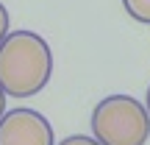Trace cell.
<instances>
[{
  "label": "cell",
  "mask_w": 150,
  "mask_h": 145,
  "mask_svg": "<svg viewBox=\"0 0 150 145\" xmlns=\"http://www.w3.org/2000/svg\"><path fill=\"white\" fill-rule=\"evenodd\" d=\"M122 9L128 11L131 20L150 25V0H122Z\"/></svg>",
  "instance_id": "277c9868"
},
{
  "label": "cell",
  "mask_w": 150,
  "mask_h": 145,
  "mask_svg": "<svg viewBox=\"0 0 150 145\" xmlns=\"http://www.w3.org/2000/svg\"><path fill=\"white\" fill-rule=\"evenodd\" d=\"M56 145H100V142L95 137H86V134H72V137H67V140H61Z\"/></svg>",
  "instance_id": "5b68a950"
},
{
  "label": "cell",
  "mask_w": 150,
  "mask_h": 145,
  "mask_svg": "<svg viewBox=\"0 0 150 145\" xmlns=\"http://www.w3.org/2000/svg\"><path fill=\"white\" fill-rule=\"evenodd\" d=\"M8 22H11V20H8V9L0 3V42H3V36L8 34Z\"/></svg>",
  "instance_id": "8992f818"
},
{
  "label": "cell",
  "mask_w": 150,
  "mask_h": 145,
  "mask_svg": "<svg viewBox=\"0 0 150 145\" xmlns=\"http://www.w3.org/2000/svg\"><path fill=\"white\" fill-rule=\"evenodd\" d=\"M145 109H147V114H150V86H147V98H145Z\"/></svg>",
  "instance_id": "ba28073f"
},
{
  "label": "cell",
  "mask_w": 150,
  "mask_h": 145,
  "mask_svg": "<svg viewBox=\"0 0 150 145\" xmlns=\"http://www.w3.org/2000/svg\"><path fill=\"white\" fill-rule=\"evenodd\" d=\"M50 120L36 109H11L0 114V145H53Z\"/></svg>",
  "instance_id": "3957f363"
},
{
  "label": "cell",
  "mask_w": 150,
  "mask_h": 145,
  "mask_svg": "<svg viewBox=\"0 0 150 145\" xmlns=\"http://www.w3.org/2000/svg\"><path fill=\"white\" fill-rule=\"evenodd\" d=\"M3 112H6V92L0 89V114H3Z\"/></svg>",
  "instance_id": "52a82bcc"
},
{
  "label": "cell",
  "mask_w": 150,
  "mask_h": 145,
  "mask_svg": "<svg viewBox=\"0 0 150 145\" xmlns=\"http://www.w3.org/2000/svg\"><path fill=\"white\" fill-rule=\"evenodd\" d=\"M53 75L50 45L33 31H8L0 42V89L8 98H33Z\"/></svg>",
  "instance_id": "6da1fadb"
},
{
  "label": "cell",
  "mask_w": 150,
  "mask_h": 145,
  "mask_svg": "<svg viewBox=\"0 0 150 145\" xmlns=\"http://www.w3.org/2000/svg\"><path fill=\"white\" fill-rule=\"evenodd\" d=\"M92 134L100 145H145L150 137V114L131 95H108L92 112Z\"/></svg>",
  "instance_id": "7a4b0ae2"
}]
</instances>
